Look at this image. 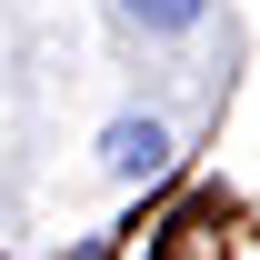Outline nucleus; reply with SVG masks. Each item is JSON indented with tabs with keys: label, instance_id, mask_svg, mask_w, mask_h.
<instances>
[{
	"label": "nucleus",
	"instance_id": "f257e3e1",
	"mask_svg": "<svg viewBox=\"0 0 260 260\" xmlns=\"http://www.w3.org/2000/svg\"><path fill=\"white\" fill-rule=\"evenodd\" d=\"M100 160H110V180H160L170 170V130L160 120H110L100 130Z\"/></svg>",
	"mask_w": 260,
	"mask_h": 260
},
{
	"label": "nucleus",
	"instance_id": "f03ea898",
	"mask_svg": "<svg viewBox=\"0 0 260 260\" xmlns=\"http://www.w3.org/2000/svg\"><path fill=\"white\" fill-rule=\"evenodd\" d=\"M130 20H140V30H190L200 10H210V0H120Z\"/></svg>",
	"mask_w": 260,
	"mask_h": 260
}]
</instances>
